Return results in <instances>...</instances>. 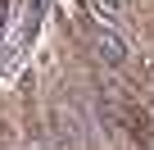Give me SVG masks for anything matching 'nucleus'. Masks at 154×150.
I'll list each match as a JSON object with an SVG mask.
<instances>
[{
    "label": "nucleus",
    "instance_id": "obj_3",
    "mask_svg": "<svg viewBox=\"0 0 154 150\" xmlns=\"http://www.w3.org/2000/svg\"><path fill=\"white\" fill-rule=\"evenodd\" d=\"M0 27H5V5H0Z\"/></svg>",
    "mask_w": 154,
    "mask_h": 150
},
{
    "label": "nucleus",
    "instance_id": "obj_2",
    "mask_svg": "<svg viewBox=\"0 0 154 150\" xmlns=\"http://www.w3.org/2000/svg\"><path fill=\"white\" fill-rule=\"evenodd\" d=\"M91 9H95L100 27H113V23L127 18V5H122V0H91Z\"/></svg>",
    "mask_w": 154,
    "mask_h": 150
},
{
    "label": "nucleus",
    "instance_id": "obj_1",
    "mask_svg": "<svg viewBox=\"0 0 154 150\" xmlns=\"http://www.w3.org/2000/svg\"><path fill=\"white\" fill-rule=\"evenodd\" d=\"M95 55H100L104 64H122V59H127V46H122V37H118L113 27H100V32H95Z\"/></svg>",
    "mask_w": 154,
    "mask_h": 150
}]
</instances>
